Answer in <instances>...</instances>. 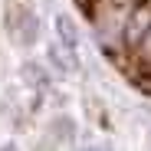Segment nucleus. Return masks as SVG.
Here are the masks:
<instances>
[{
    "label": "nucleus",
    "mask_w": 151,
    "mask_h": 151,
    "mask_svg": "<svg viewBox=\"0 0 151 151\" xmlns=\"http://www.w3.org/2000/svg\"><path fill=\"white\" fill-rule=\"evenodd\" d=\"M4 33L20 53H33L43 36L36 0H4Z\"/></svg>",
    "instance_id": "1"
},
{
    "label": "nucleus",
    "mask_w": 151,
    "mask_h": 151,
    "mask_svg": "<svg viewBox=\"0 0 151 151\" xmlns=\"http://www.w3.org/2000/svg\"><path fill=\"white\" fill-rule=\"evenodd\" d=\"M53 36H56V46L69 56L72 69L79 72L82 69V33H79V23L69 13H56L53 17Z\"/></svg>",
    "instance_id": "2"
},
{
    "label": "nucleus",
    "mask_w": 151,
    "mask_h": 151,
    "mask_svg": "<svg viewBox=\"0 0 151 151\" xmlns=\"http://www.w3.org/2000/svg\"><path fill=\"white\" fill-rule=\"evenodd\" d=\"M20 79L33 92V109L49 95V89H53V72H49L46 63H40V59H23L20 63Z\"/></svg>",
    "instance_id": "3"
},
{
    "label": "nucleus",
    "mask_w": 151,
    "mask_h": 151,
    "mask_svg": "<svg viewBox=\"0 0 151 151\" xmlns=\"http://www.w3.org/2000/svg\"><path fill=\"white\" fill-rule=\"evenodd\" d=\"M132 53H135V56H138V59H141L145 66H151V30H148V33H145V36L138 40V46L132 49Z\"/></svg>",
    "instance_id": "4"
},
{
    "label": "nucleus",
    "mask_w": 151,
    "mask_h": 151,
    "mask_svg": "<svg viewBox=\"0 0 151 151\" xmlns=\"http://www.w3.org/2000/svg\"><path fill=\"white\" fill-rule=\"evenodd\" d=\"M76 151H115L109 141H89V145H82V148H76Z\"/></svg>",
    "instance_id": "5"
},
{
    "label": "nucleus",
    "mask_w": 151,
    "mask_h": 151,
    "mask_svg": "<svg viewBox=\"0 0 151 151\" xmlns=\"http://www.w3.org/2000/svg\"><path fill=\"white\" fill-rule=\"evenodd\" d=\"M0 151H20V145H17V141H4V145H0Z\"/></svg>",
    "instance_id": "6"
},
{
    "label": "nucleus",
    "mask_w": 151,
    "mask_h": 151,
    "mask_svg": "<svg viewBox=\"0 0 151 151\" xmlns=\"http://www.w3.org/2000/svg\"><path fill=\"white\" fill-rule=\"evenodd\" d=\"M148 151H151V132H148Z\"/></svg>",
    "instance_id": "7"
}]
</instances>
